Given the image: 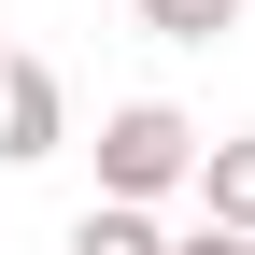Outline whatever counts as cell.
Masks as SVG:
<instances>
[{"label":"cell","mask_w":255,"mask_h":255,"mask_svg":"<svg viewBox=\"0 0 255 255\" xmlns=\"http://www.w3.org/2000/svg\"><path fill=\"white\" fill-rule=\"evenodd\" d=\"M71 142V85H57V57H0V170H43V156Z\"/></svg>","instance_id":"2"},{"label":"cell","mask_w":255,"mask_h":255,"mask_svg":"<svg viewBox=\"0 0 255 255\" xmlns=\"http://www.w3.org/2000/svg\"><path fill=\"white\" fill-rule=\"evenodd\" d=\"M199 156H213V142H199L170 100H114V114H100V199H142V213H156L170 184H199Z\"/></svg>","instance_id":"1"},{"label":"cell","mask_w":255,"mask_h":255,"mask_svg":"<svg viewBox=\"0 0 255 255\" xmlns=\"http://www.w3.org/2000/svg\"><path fill=\"white\" fill-rule=\"evenodd\" d=\"M199 213H213V227H255V128L199 156Z\"/></svg>","instance_id":"4"},{"label":"cell","mask_w":255,"mask_h":255,"mask_svg":"<svg viewBox=\"0 0 255 255\" xmlns=\"http://www.w3.org/2000/svg\"><path fill=\"white\" fill-rule=\"evenodd\" d=\"M170 255H255V227H213V213H199V227H184Z\"/></svg>","instance_id":"6"},{"label":"cell","mask_w":255,"mask_h":255,"mask_svg":"<svg viewBox=\"0 0 255 255\" xmlns=\"http://www.w3.org/2000/svg\"><path fill=\"white\" fill-rule=\"evenodd\" d=\"M142 28H156V43H227L241 0H142Z\"/></svg>","instance_id":"5"},{"label":"cell","mask_w":255,"mask_h":255,"mask_svg":"<svg viewBox=\"0 0 255 255\" xmlns=\"http://www.w3.org/2000/svg\"><path fill=\"white\" fill-rule=\"evenodd\" d=\"M71 255H170V227H156L142 199H85L71 213Z\"/></svg>","instance_id":"3"}]
</instances>
